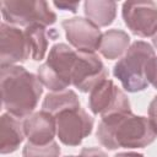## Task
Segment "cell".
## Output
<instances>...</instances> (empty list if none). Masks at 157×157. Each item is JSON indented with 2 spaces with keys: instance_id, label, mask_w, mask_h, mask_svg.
<instances>
[{
  "instance_id": "obj_8",
  "label": "cell",
  "mask_w": 157,
  "mask_h": 157,
  "mask_svg": "<svg viewBox=\"0 0 157 157\" xmlns=\"http://www.w3.org/2000/svg\"><path fill=\"white\" fill-rule=\"evenodd\" d=\"M121 15L126 27L139 37H153L157 32V5L153 1H126Z\"/></svg>"
},
{
  "instance_id": "obj_24",
  "label": "cell",
  "mask_w": 157,
  "mask_h": 157,
  "mask_svg": "<svg viewBox=\"0 0 157 157\" xmlns=\"http://www.w3.org/2000/svg\"><path fill=\"white\" fill-rule=\"evenodd\" d=\"M152 43H153V45H155V48L157 49V32L153 34V37H152Z\"/></svg>"
},
{
  "instance_id": "obj_11",
  "label": "cell",
  "mask_w": 157,
  "mask_h": 157,
  "mask_svg": "<svg viewBox=\"0 0 157 157\" xmlns=\"http://www.w3.org/2000/svg\"><path fill=\"white\" fill-rule=\"evenodd\" d=\"M61 26L65 31L69 43L77 49V52L94 53L99 49L102 32L99 27L92 23L88 18L72 17L64 20Z\"/></svg>"
},
{
  "instance_id": "obj_4",
  "label": "cell",
  "mask_w": 157,
  "mask_h": 157,
  "mask_svg": "<svg viewBox=\"0 0 157 157\" xmlns=\"http://www.w3.org/2000/svg\"><path fill=\"white\" fill-rule=\"evenodd\" d=\"M77 52L65 43H56L49 50L47 61L38 67V78L53 92L65 91L72 85L71 76Z\"/></svg>"
},
{
  "instance_id": "obj_2",
  "label": "cell",
  "mask_w": 157,
  "mask_h": 157,
  "mask_svg": "<svg viewBox=\"0 0 157 157\" xmlns=\"http://www.w3.org/2000/svg\"><path fill=\"white\" fill-rule=\"evenodd\" d=\"M0 88L4 108L20 119L33 113L43 93L38 76L20 65L0 69Z\"/></svg>"
},
{
  "instance_id": "obj_6",
  "label": "cell",
  "mask_w": 157,
  "mask_h": 157,
  "mask_svg": "<svg viewBox=\"0 0 157 157\" xmlns=\"http://www.w3.org/2000/svg\"><path fill=\"white\" fill-rule=\"evenodd\" d=\"M88 105L91 112L102 119L131 112L128 96L109 78L101 81L90 92Z\"/></svg>"
},
{
  "instance_id": "obj_12",
  "label": "cell",
  "mask_w": 157,
  "mask_h": 157,
  "mask_svg": "<svg viewBox=\"0 0 157 157\" xmlns=\"http://www.w3.org/2000/svg\"><path fill=\"white\" fill-rule=\"evenodd\" d=\"M25 135L28 142L44 146L54 141L56 134L55 117L44 110L32 113L23 120Z\"/></svg>"
},
{
  "instance_id": "obj_22",
  "label": "cell",
  "mask_w": 157,
  "mask_h": 157,
  "mask_svg": "<svg viewBox=\"0 0 157 157\" xmlns=\"http://www.w3.org/2000/svg\"><path fill=\"white\" fill-rule=\"evenodd\" d=\"M78 4H80V2H58V1L54 2V5H55L56 7L64 9V10H70L71 12H76V11H77L76 9H77Z\"/></svg>"
},
{
  "instance_id": "obj_9",
  "label": "cell",
  "mask_w": 157,
  "mask_h": 157,
  "mask_svg": "<svg viewBox=\"0 0 157 157\" xmlns=\"http://www.w3.org/2000/svg\"><path fill=\"white\" fill-rule=\"evenodd\" d=\"M108 77V71L94 53L77 52L72 70V85L81 92H91L101 81Z\"/></svg>"
},
{
  "instance_id": "obj_15",
  "label": "cell",
  "mask_w": 157,
  "mask_h": 157,
  "mask_svg": "<svg viewBox=\"0 0 157 157\" xmlns=\"http://www.w3.org/2000/svg\"><path fill=\"white\" fill-rule=\"evenodd\" d=\"M86 17L97 27H107L117 16V2L110 0H87L83 4Z\"/></svg>"
},
{
  "instance_id": "obj_13",
  "label": "cell",
  "mask_w": 157,
  "mask_h": 157,
  "mask_svg": "<svg viewBox=\"0 0 157 157\" xmlns=\"http://www.w3.org/2000/svg\"><path fill=\"white\" fill-rule=\"evenodd\" d=\"M23 121L20 118L4 113L0 118V152L1 155L15 152L25 140Z\"/></svg>"
},
{
  "instance_id": "obj_19",
  "label": "cell",
  "mask_w": 157,
  "mask_h": 157,
  "mask_svg": "<svg viewBox=\"0 0 157 157\" xmlns=\"http://www.w3.org/2000/svg\"><path fill=\"white\" fill-rule=\"evenodd\" d=\"M147 81L157 90V56H155L147 69Z\"/></svg>"
},
{
  "instance_id": "obj_7",
  "label": "cell",
  "mask_w": 157,
  "mask_h": 157,
  "mask_svg": "<svg viewBox=\"0 0 157 157\" xmlns=\"http://www.w3.org/2000/svg\"><path fill=\"white\" fill-rule=\"evenodd\" d=\"M56 135L66 146H78L93 129V118L80 108L69 109L55 115Z\"/></svg>"
},
{
  "instance_id": "obj_5",
  "label": "cell",
  "mask_w": 157,
  "mask_h": 157,
  "mask_svg": "<svg viewBox=\"0 0 157 157\" xmlns=\"http://www.w3.org/2000/svg\"><path fill=\"white\" fill-rule=\"evenodd\" d=\"M1 13L6 22L29 27L33 25L50 26L55 23L56 15L50 10L47 1L42 0H2Z\"/></svg>"
},
{
  "instance_id": "obj_23",
  "label": "cell",
  "mask_w": 157,
  "mask_h": 157,
  "mask_svg": "<svg viewBox=\"0 0 157 157\" xmlns=\"http://www.w3.org/2000/svg\"><path fill=\"white\" fill-rule=\"evenodd\" d=\"M114 157H144V155L137 152H120V153H117Z\"/></svg>"
},
{
  "instance_id": "obj_1",
  "label": "cell",
  "mask_w": 157,
  "mask_h": 157,
  "mask_svg": "<svg viewBox=\"0 0 157 157\" xmlns=\"http://www.w3.org/2000/svg\"><path fill=\"white\" fill-rule=\"evenodd\" d=\"M96 136L108 150L144 148L151 145L157 134L148 118L135 115L132 112L103 118L98 124Z\"/></svg>"
},
{
  "instance_id": "obj_25",
  "label": "cell",
  "mask_w": 157,
  "mask_h": 157,
  "mask_svg": "<svg viewBox=\"0 0 157 157\" xmlns=\"http://www.w3.org/2000/svg\"><path fill=\"white\" fill-rule=\"evenodd\" d=\"M65 157H78V156H72V155H71V156H65Z\"/></svg>"
},
{
  "instance_id": "obj_3",
  "label": "cell",
  "mask_w": 157,
  "mask_h": 157,
  "mask_svg": "<svg viewBox=\"0 0 157 157\" xmlns=\"http://www.w3.org/2000/svg\"><path fill=\"white\" fill-rule=\"evenodd\" d=\"M155 56V50L148 43L136 40L114 65L113 75L121 82L125 91L132 93L144 91L150 85L147 69Z\"/></svg>"
},
{
  "instance_id": "obj_17",
  "label": "cell",
  "mask_w": 157,
  "mask_h": 157,
  "mask_svg": "<svg viewBox=\"0 0 157 157\" xmlns=\"http://www.w3.org/2000/svg\"><path fill=\"white\" fill-rule=\"evenodd\" d=\"M25 34L28 39V44L31 48V56L36 61H40L48 48V37L44 26L33 25L25 29Z\"/></svg>"
},
{
  "instance_id": "obj_20",
  "label": "cell",
  "mask_w": 157,
  "mask_h": 157,
  "mask_svg": "<svg viewBox=\"0 0 157 157\" xmlns=\"http://www.w3.org/2000/svg\"><path fill=\"white\" fill-rule=\"evenodd\" d=\"M148 120H150L155 132L157 134V96L151 101V103L148 105Z\"/></svg>"
},
{
  "instance_id": "obj_16",
  "label": "cell",
  "mask_w": 157,
  "mask_h": 157,
  "mask_svg": "<svg viewBox=\"0 0 157 157\" xmlns=\"http://www.w3.org/2000/svg\"><path fill=\"white\" fill-rule=\"evenodd\" d=\"M80 101L77 94L72 90H65L60 92H50L45 96L42 103V110L50 113L52 115H58L59 113L69 109L80 108Z\"/></svg>"
},
{
  "instance_id": "obj_10",
  "label": "cell",
  "mask_w": 157,
  "mask_h": 157,
  "mask_svg": "<svg viewBox=\"0 0 157 157\" xmlns=\"http://www.w3.org/2000/svg\"><path fill=\"white\" fill-rule=\"evenodd\" d=\"M31 55V48L25 31L1 23L0 26V67L26 61Z\"/></svg>"
},
{
  "instance_id": "obj_18",
  "label": "cell",
  "mask_w": 157,
  "mask_h": 157,
  "mask_svg": "<svg viewBox=\"0 0 157 157\" xmlns=\"http://www.w3.org/2000/svg\"><path fill=\"white\" fill-rule=\"evenodd\" d=\"M60 151L61 150L55 141L44 146L27 142L22 150V156L23 157H59Z\"/></svg>"
},
{
  "instance_id": "obj_21",
  "label": "cell",
  "mask_w": 157,
  "mask_h": 157,
  "mask_svg": "<svg viewBox=\"0 0 157 157\" xmlns=\"http://www.w3.org/2000/svg\"><path fill=\"white\" fill-rule=\"evenodd\" d=\"M78 157H108L107 153L98 147H85L81 150Z\"/></svg>"
},
{
  "instance_id": "obj_14",
  "label": "cell",
  "mask_w": 157,
  "mask_h": 157,
  "mask_svg": "<svg viewBox=\"0 0 157 157\" xmlns=\"http://www.w3.org/2000/svg\"><path fill=\"white\" fill-rule=\"evenodd\" d=\"M130 47V37L123 29H108L102 34L99 53L109 60L119 59Z\"/></svg>"
}]
</instances>
